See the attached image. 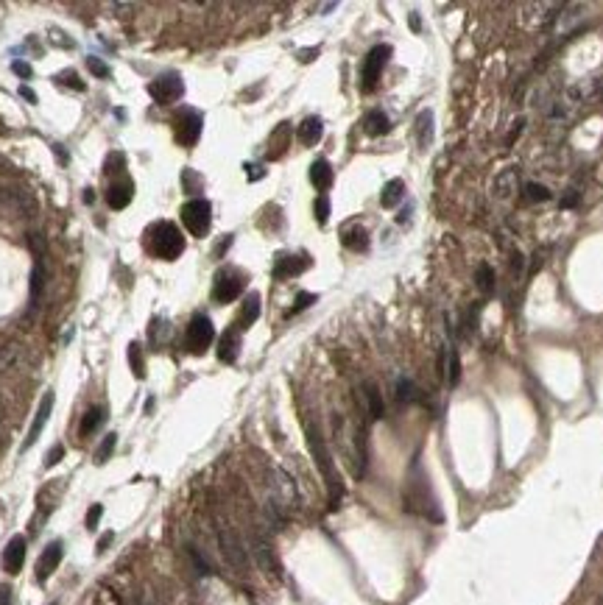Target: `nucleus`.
<instances>
[{
    "mask_svg": "<svg viewBox=\"0 0 603 605\" xmlns=\"http://www.w3.org/2000/svg\"><path fill=\"white\" fill-rule=\"evenodd\" d=\"M129 365H131V374L137 379L145 376V360H143V346L140 343H129Z\"/></svg>",
    "mask_w": 603,
    "mask_h": 605,
    "instance_id": "obj_28",
    "label": "nucleus"
},
{
    "mask_svg": "<svg viewBox=\"0 0 603 605\" xmlns=\"http://www.w3.org/2000/svg\"><path fill=\"white\" fill-rule=\"evenodd\" d=\"M3 430H6V411H3V401H0V441H3Z\"/></svg>",
    "mask_w": 603,
    "mask_h": 605,
    "instance_id": "obj_45",
    "label": "nucleus"
},
{
    "mask_svg": "<svg viewBox=\"0 0 603 605\" xmlns=\"http://www.w3.org/2000/svg\"><path fill=\"white\" fill-rule=\"evenodd\" d=\"M411 28H414V31H419V17H417V12L411 15Z\"/></svg>",
    "mask_w": 603,
    "mask_h": 605,
    "instance_id": "obj_49",
    "label": "nucleus"
},
{
    "mask_svg": "<svg viewBox=\"0 0 603 605\" xmlns=\"http://www.w3.org/2000/svg\"><path fill=\"white\" fill-rule=\"evenodd\" d=\"M417 142L419 148H428L433 142V112L431 109H422L417 117Z\"/></svg>",
    "mask_w": 603,
    "mask_h": 605,
    "instance_id": "obj_23",
    "label": "nucleus"
},
{
    "mask_svg": "<svg viewBox=\"0 0 603 605\" xmlns=\"http://www.w3.org/2000/svg\"><path fill=\"white\" fill-rule=\"evenodd\" d=\"M396 399H399V401H414V399H419L417 385H414L411 379H399V382H396Z\"/></svg>",
    "mask_w": 603,
    "mask_h": 605,
    "instance_id": "obj_32",
    "label": "nucleus"
},
{
    "mask_svg": "<svg viewBox=\"0 0 603 605\" xmlns=\"http://www.w3.org/2000/svg\"><path fill=\"white\" fill-rule=\"evenodd\" d=\"M109 541H112V533H106V536H101V538H98V552H104V549L109 547Z\"/></svg>",
    "mask_w": 603,
    "mask_h": 605,
    "instance_id": "obj_46",
    "label": "nucleus"
},
{
    "mask_svg": "<svg viewBox=\"0 0 603 605\" xmlns=\"http://www.w3.org/2000/svg\"><path fill=\"white\" fill-rule=\"evenodd\" d=\"M101 516H104V508H101V505H93L90 513H87V530H95L98 522H101Z\"/></svg>",
    "mask_w": 603,
    "mask_h": 605,
    "instance_id": "obj_39",
    "label": "nucleus"
},
{
    "mask_svg": "<svg viewBox=\"0 0 603 605\" xmlns=\"http://www.w3.org/2000/svg\"><path fill=\"white\" fill-rule=\"evenodd\" d=\"M313 213H316V221L324 226V224H327V218H330V198H327V195H319V198H316Z\"/></svg>",
    "mask_w": 603,
    "mask_h": 605,
    "instance_id": "obj_34",
    "label": "nucleus"
},
{
    "mask_svg": "<svg viewBox=\"0 0 603 605\" xmlns=\"http://www.w3.org/2000/svg\"><path fill=\"white\" fill-rule=\"evenodd\" d=\"M310 181H313V187L324 195V190L332 187V165H330L327 159H316V162L310 165Z\"/></svg>",
    "mask_w": 603,
    "mask_h": 605,
    "instance_id": "obj_18",
    "label": "nucleus"
},
{
    "mask_svg": "<svg viewBox=\"0 0 603 605\" xmlns=\"http://www.w3.org/2000/svg\"><path fill=\"white\" fill-rule=\"evenodd\" d=\"M87 67H90V73H93V76H98V78H106V76H109V67H106L101 59H95V56H90V59H87Z\"/></svg>",
    "mask_w": 603,
    "mask_h": 605,
    "instance_id": "obj_35",
    "label": "nucleus"
},
{
    "mask_svg": "<svg viewBox=\"0 0 603 605\" xmlns=\"http://www.w3.org/2000/svg\"><path fill=\"white\" fill-rule=\"evenodd\" d=\"M123 170H126V156L123 154H109L106 156V162H104V176H123Z\"/></svg>",
    "mask_w": 603,
    "mask_h": 605,
    "instance_id": "obj_30",
    "label": "nucleus"
},
{
    "mask_svg": "<svg viewBox=\"0 0 603 605\" xmlns=\"http://www.w3.org/2000/svg\"><path fill=\"white\" fill-rule=\"evenodd\" d=\"M324 134V123L321 117H305L302 126H299V142L302 145H316Z\"/></svg>",
    "mask_w": 603,
    "mask_h": 605,
    "instance_id": "obj_22",
    "label": "nucleus"
},
{
    "mask_svg": "<svg viewBox=\"0 0 603 605\" xmlns=\"http://www.w3.org/2000/svg\"><path fill=\"white\" fill-rule=\"evenodd\" d=\"M575 204H578V192H575V190H570V195H564V198H561V207L567 210V207H575Z\"/></svg>",
    "mask_w": 603,
    "mask_h": 605,
    "instance_id": "obj_43",
    "label": "nucleus"
},
{
    "mask_svg": "<svg viewBox=\"0 0 603 605\" xmlns=\"http://www.w3.org/2000/svg\"><path fill=\"white\" fill-rule=\"evenodd\" d=\"M0 204H3L15 218L31 221L37 215V198L20 184H0Z\"/></svg>",
    "mask_w": 603,
    "mask_h": 605,
    "instance_id": "obj_3",
    "label": "nucleus"
},
{
    "mask_svg": "<svg viewBox=\"0 0 603 605\" xmlns=\"http://www.w3.org/2000/svg\"><path fill=\"white\" fill-rule=\"evenodd\" d=\"M363 399H366V411H369V419H383L385 413V405H383V393L374 382H366L363 385Z\"/></svg>",
    "mask_w": 603,
    "mask_h": 605,
    "instance_id": "obj_20",
    "label": "nucleus"
},
{
    "mask_svg": "<svg viewBox=\"0 0 603 605\" xmlns=\"http://www.w3.org/2000/svg\"><path fill=\"white\" fill-rule=\"evenodd\" d=\"M246 176H249L252 181H257L260 176H266V170H263L260 165H246Z\"/></svg>",
    "mask_w": 603,
    "mask_h": 605,
    "instance_id": "obj_41",
    "label": "nucleus"
},
{
    "mask_svg": "<svg viewBox=\"0 0 603 605\" xmlns=\"http://www.w3.org/2000/svg\"><path fill=\"white\" fill-rule=\"evenodd\" d=\"M23 563H26V538H23V536H15V538L6 544V549H3V569H6L9 574H17V572L23 569Z\"/></svg>",
    "mask_w": 603,
    "mask_h": 605,
    "instance_id": "obj_14",
    "label": "nucleus"
},
{
    "mask_svg": "<svg viewBox=\"0 0 603 605\" xmlns=\"http://www.w3.org/2000/svg\"><path fill=\"white\" fill-rule=\"evenodd\" d=\"M391 59V45H374L369 53H366V62H363V73H360V81H363V92H371L380 81V73L383 67L388 65Z\"/></svg>",
    "mask_w": 603,
    "mask_h": 605,
    "instance_id": "obj_8",
    "label": "nucleus"
},
{
    "mask_svg": "<svg viewBox=\"0 0 603 605\" xmlns=\"http://www.w3.org/2000/svg\"><path fill=\"white\" fill-rule=\"evenodd\" d=\"M12 70H15L20 78H31V67H29L26 62H15V65H12Z\"/></svg>",
    "mask_w": 603,
    "mask_h": 605,
    "instance_id": "obj_40",
    "label": "nucleus"
},
{
    "mask_svg": "<svg viewBox=\"0 0 603 605\" xmlns=\"http://www.w3.org/2000/svg\"><path fill=\"white\" fill-rule=\"evenodd\" d=\"M182 224L193 238H207L213 224V207L207 198H190L182 207Z\"/></svg>",
    "mask_w": 603,
    "mask_h": 605,
    "instance_id": "obj_4",
    "label": "nucleus"
},
{
    "mask_svg": "<svg viewBox=\"0 0 603 605\" xmlns=\"http://www.w3.org/2000/svg\"><path fill=\"white\" fill-rule=\"evenodd\" d=\"M62 555H65V544H62V541H51V544L42 549V555H40V561H37V580H40V583H45V580L56 572V566L62 563Z\"/></svg>",
    "mask_w": 603,
    "mask_h": 605,
    "instance_id": "obj_13",
    "label": "nucleus"
},
{
    "mask_svg": "<svg viewBox=\"0 0 603 605\" xmlns=\"http://www.w3.org/2000/svg\"><path fill=\"white\" fill-rule=\"evenodd\" d=\"M363 129H366V134L380 137V134H385V131L391 129V123H388V117H385L380 109H371V112L363 117Z\"/></svg>",
    "mask_w": 603,
    "mask_h": 605,
    "instance_id": "obj_26",
    "label": "nucleus"
},
{
    "mask_svg": "<svg viewBox=\"0 0 603 605\" xmlns=\"http://www.w3.org/2000/svg\"><path fill=\"white\" fill-rule=\"evenodd\" d=\"M145 251H151L154 257L173 263L182 257L184 251V235L173 221H156L145 229Z\"/></svg>",
    "mask_w": 603,
    "mask_h": 605,
    "instance_id": "obj_1",
    "label": "nucleus"
},
{
    "mask_svg": "<svg viewBox=\"0 0 603 605\" xmlns=\"http://www.w3.org/2000/svg\"><path fill=\"white\" fill-rule=\"evenodd\" d=\"M26 357V346L20 340H6L0 346V374H9L15 371Z\"/></svg>",
    "mask_w": 603,
    "mask_h": 605,
    "instance_id": "obj_15",
    "label": "nucleus"
},
{
    "mask_svg": "<svg viewBox=\"0 0 603 605\" xmlns=\"http://www.w3.org/2000/svg\"><path fill=\"white\" fill-rule=\"evenodd\" d=\"M402 198H405V181H402V179H391V181L383 187V192H380V204H383L385 210H394Z\"/></svg>",
    "mask_w": 603,
    "mask_h": 605,
    "instance_id": "obj_21",
    "label": "nucleus"
},
{
    "mask_svg": "<svg viewBox=\"0 0 603 605\" xmlns=\"http://www.w3.org/2000/svg\"><path fill=\"white\" fill-rule=\"evenodd\" d=\"M148 95H151L156 103H162V106L176 103V101L184 95V81H182L179 73H162V76H156V78L148 84Z\"/></svg>",
    "mask_w": 603,
    "mask_h": 605,
    "instance_id": "obj_7",
    "label": "nucleus"
},
{
    "mask_svg": "<svg viewBox=\"0 0 603 605\" xmlns=\"http://www.w3.org/2000/svg\"><path fill=\"white\" fill-rule=\"evenodd\" d=\"M216 340V326L207 315H193L184 332V346L190 354H204Z\"/></svg>",
    "mask_w": 603,
    "mask_h": 605,
    "instance_id": "obj_5",
    "label": "nucleus"
},
{
    "mask_svg": "<svg viewBox=\"0 0 603 605\" xmlns=\"http://www.w3.org/2000/svg\"><path fill=\"white\" fill-rule=\"evenodd\" d=\"M104 422H106V408H101V405L90 408V411L84 413L81 424H79V438H90V436H93Z\"/></svg>",
    "mask_w": 603,
    "mask_h": 605,
    "instance_id": "obj_19",
    "label": "nucleus"
},
{
    "mask_svg": "<svg viewBox=\"0 0 603 605\" xmlns=\"http://www.w3.org/2000/svg\"><path fill=\"white\" fill-rule=\"evenodd\" d=\"M525 198H528V201H550V190H547L545 184L528 181V184H525Z\"/></svg>",
    "mask_w": 603,
    "mask_h": 605,
    "instance_id": "obj_33",
    "label": "nucleus"
},
{
    "mask_svg": "<svg viewBox=\"0 0 603 605\" xmlns=\"http://www.w3.org/2000/svg\"><path fill=\"white\" fill-rule=\"evenodd\" d=\"M243 288H246V276L241 271H232V268L218 271L216 285H213V299L218 304H230L243 293Z\"/></svg>",
    "mask_w": 603,
    "mask_h": 605,
    "instance_id": "obj_9",
    "label": "nucleus"
},
{
    "mask_svg": "<svg viewBox=\"0 0 603 605\" xmlns=\"http://www.w3.org/2000/svg\"><path fill=\"white\" fill-rule=\"evenodd\" d=\"M439 371H442V376H444V382H447L450 388H453V385H458V379H461V357H458V351H456L453 346L442 351Z\"/></svg>",
    "mask_w": 603,
    "mask_h": 605,
    "instance_id": "obj_17",
    "label": "nucleus"
},
{
    "mask_svg": "<svg viewBox=\"0 0 603 605\" xmlns=\"http://www.w3.org/2000/svg\"><path fill=\"white\" fill-rule=\"evenodd\" d=\"M201 126H204V117H201V112H195V109H182V112L176 115V120H173V137H176V142L184 145V148L195 145L198 137H201Z\"/></svg>",
    "mask_w": 603,
    "mask_h": 605,
    "instance_id": "obj_6",
    "label": "nucleus"
},
{
    "mask_svg": "<svg viewBox=\"0 0 603 605\" xmlns=\"http://www.w3.org/2000/svg\"><path fill=\"white\" fill-rule=\"evenodd\" d=\"M495 187H497V195H500V198H508L511 192H517V170L503 173V176L495 181Z\"/></svg>",
    "mask_w": 603,
    "mask_h": 605,
    "instance_id": "obj_29",
    "label": "nucleus"
},
{
    "mask_svg": "<svg viewBox=\"0 0 603 605\" xmlns=\"http://www.w3.org/2000/svg\"><path fill=\"white\" fill-rule=\"evenodd\" d=\"M313 56H319V48H310V51H299V62H313Z\"/></svg>",
    "mask_w": 603,
    "mask_h": 605,
    "instance_id": "obj_44",
    "label": "nucleus"
},
{
    "mask_svg": "<svg viewBox=\"0 0 603 605\" xmlns=\"http://www.w3.org/2000/svg\"><path fill=\"white\" fill-rule=\"evenodd\" d=\"M51 411H54V390H45L40 408H37V413H34V422H31V427H29V436H26V441H23V449H31V447L37 444V438L42 436V430H45V424H48Z\"/></svg>",
    "mask_w": 603,
    "mask_h": 605,
    "instance_id": "obj_10",
    "label": "nucleus"
},
{
    "mask_svg": "<svg viewBox=\"0 0 603 605\" xmlns=\"http://www.w3.org/2000/svg\"><path fill=\"white\" fill-rule=\"evenodd\" d=\"M115 444H118V436L115 433H109L104 441H101V447L95 449V463L101 466V463H106L109 458H112V452H115Z\"/></svg>",
    "mask_w": 603,
    "mask_h": 605,
    "instance_id": "obj_31",
    "label": "nucleus"
},
{
    "mask_svg": "<svg viewBox=\"0 0 603 605\" xmlns=\"http://www.w3.org/2000/svg\"><path fill=\"white\" fill-rule=\"evenodd\" d=\"M238 354H241V329L232 326V329H227V332L221 335V340H218V360H221V363H235Z\"/></svg>",
    "mask_w": 603,
    "mask_h": 605,
    "instance_id": "obj_16",
    "label": "nucleus"
},
{
    "mask_svg": "<svg viewBox=\"0 0 603 605\" xmlns=\"http://www.w3.org/2000/svg\"><path fill=\"white\" fill-rule=\"evenodd\" d=\"M475 285H478L481 293H492V290H495V268L483 263V265L475 271Z\"/></svg>",
    "mask_w": 603,
    "mask_h": 605,
    "instance_id": "obj_27",
    "label": "nucleus"
},
{
    "mask_svg": "<svg viewBox=\"0 0 603 605\" xmlns=\"http://www.w3.org/2000/svg\"><path fill=\"white\" fill-rule=\"evenodd\" d=\"M62 458H65V447H62V444H56V447H54V449L45 455V469H54V466H56Z\"/></svg>",
    "mask_w": 603,
    "mask_h": 605,
    "instance_id": "obj_38",
    "label": "nucleus"
},
{
    "mask_svg": "<svg viewBox=\"0 0 603 605\" xmlns=\"http://www.w3.org/2000/svg\"><path fill=\"white\" fill-rule=\"evenodd\" d=\"M260 315V296L257 293H249L246 301H243V310H241V318H238V329H249Z\"/></svg>",
    "mask_w": 603,
    "mask_h": 605,
    "instance_id": "obj_24",
    "label": "nucleus"
},
{
    "mask_svg": "<svg viewBox=\"0 0 603 605\" xmlns=\"http://www.w3.org/2000/svg\"><path fill=\"white\" fill-rule=\"evenodd\" d=\"M305 433H307V444H310L313 461H316V466H319V472H321V477H324V483H327V488H330V502L335 505V502L341 499V494H344V486H341V477H338V472H335L332 455H330V449H327L321 433H319L313 424H307Z\"/></svg>",
    "mask_w": 603,
    "mask_h": 605,
    "instance_id": "obj_2",
    "label": "nucleus"
},
{
    "mask_svg": "<svg viewBox=\"0 0 603 605\" xmlns=\"http://www.w3.org/2000/svg\"><path fill=\"white\" fill-rule=\"evenodd\" d=\"M20 95H23L26 101H31V103H37V95H34V92H31L29 87H23V90H20Z\"/></svg>",
    "mask_w": 603,
    "mask_h": 605,
    "instance_id": "obj_47",
    "label": "nucleus"
},
{
    "mask_svg": "<svg viewBox=\"0 0 603 605\" xmlns=\"http://www.w3.org/2000/svg\"><path fill=\"white\" fill-rule=\"evenodd\" d=\"M341 243L352 251H366L369 249V232L363 226H352V229H344L341 235Z\"/></svg>",
    "mask_w": 603,
    "mask_h": 605,
    "instance_id": "obj_25",
    "label": "nucleus"
},
{
    "mask_svg": "<svg viewBox=\"0 0 603 605\" xmlns=\"http://www.w3.org/2000/svg\"><path fill=\"white\" fill-rule=\"evenodd\" d=\"M131 198H134V181H131L129 176L115 179V181L109 184V190H106V204H109L112 210H126V207L131 204Z\"/></svg>",
    "mask_w": 603,
    "mask_h": 605,
    "instance_id": "obj_11",
    "label": "nucleus"
},
{
    "mask_svg": "<svg viewBox=\"0 0 603 605\" xmlns=\"http://www.w3.org/2000/svg\"><path fill=\"white\" fill-rule=\"evenodd\" d=\"M0 605H12V588L6 583H0Z\"/></svg>",
    "mask_w": 603,
    "mask_h": 605,
    "instance_id": "obj_42",
    "label": "nucleus"
},
{
    "mask_svg": "<svg viewBox=\"0 0 603 605\" xmlns=\"http://www.w3.org/2000/svg\"><path fill=\"white\" fill-rule=\"evenodd\" d=\"M310 304H316V293H299V296H296V304H294L291 313H302V310H307Z\"/></svg>",
    "mask_w": 603,
    "mask_h": 605,
    "instance_id": "obj_37",
    "label": "nucleus"
},
{
    "mask_svg": "<svg viewBox=\"0 0 603 605\" xmlns=\"http://www.w3.org/2000/svg\"><path fill=\"white\" fill-rule=\"evenodd\" d=\"M307 268H310L307 254H280L277 263H274V279H291V276H299Z\"/></svg>",
    "mask_w": 603,
    "mask_h": 605,
    "instance_id": "obj_12",
    "label": "nucleus"
},
{
    "mask_svg": "<svg viewBox=\"0 0 603 605\" xmlns=\"http://www.w3.org/2000/svg\"><path fill=\"white\" fill-rule=\"evenodd\" d=\"M93 198H95V190H84V201H87V204H93Z\"/></svg>",
    "mask_w": 603,
    "mask_h": 605,
    "instance_id": "obj_48",
    "label": "nucleus"
},
{
    "mask_svg": "<svg viewBox=\"0 0 603 605\" xmlns=\"http://www.w3.org/2000/svg\"><path fill=\"white\" fill-rule=\"evenodd\" d=\"M56 81H59V84H67V87H70V90H79V92H81V90H84V84H81V81H79V76H76V73H73V70H65V73H62V76H59V78H56Z\"/></svg>",
    "mask_w": 603,
    "mask_h": 605,
    "instance_id": "obj_36",
    "label": "nucleus"
}]
</instances>
